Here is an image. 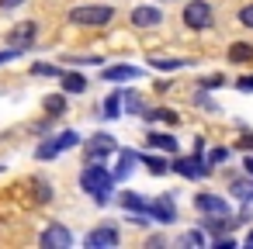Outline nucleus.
Listing matches in <instances>:
<instances>
[{
  "label": "nucleus",
  "mask_w": 253,
  "mask_h": 249,
  "mask_svg": "<svg viewBox=\"0 0 253 249\" xmlns=\"http://www.w3.org/2000/svg\"><path fill=\"white\" fill-rule=\"evenodd\" d=\"M194 208L201 214H229V204H225L222 194H198L194 197Z\"/></svg>",
  "instance_id": "obj_10"
},
{
  "label": "nucleus",
  "mask_w": 253,
  "mask_h": 249,
  "mask_svg": "<svg viewBox=\"0 0 253 249\" xmlns=\"http://www.w3.org/2000/svg\"><path fill=\"white\" fill-rule=\"evenodd\" d=\"M232 87H236V90H243V94H250V90H253V76H239Z\"/></svg>",
  "instance_id": "obj_32"
},
{
  "label": "nucleus",
  "mask_w": 253,
  "mask_h": 249,
  "mask_svg": "<svg viewBox=\"0 0 253 249\" xmlns=\"http://www.w3.org/2000/svg\"><path fill=\"white\" fill-rule=\"evenodd\" d=\"M122 242V235H118V228H111V225H101V228H94L90 235H87V246L90 249H111V246H118Z\"/></svg>",
  "instance_id": "obj_9"
},
{
  "label": "nucleus",
  "mask_w": 253,
  "mask_h": 249,
  "mask_svg": "<svg viewBox=\"0 0 253 249\" xmlns=\"http://www.w3.org/2000/svg\"><path fill=\"white\" fill-rule=\"evenodd\" d=\"M115 18V7L108 4H84L70 11V25H84V28H104Z\"/></svg>",
  "instance_id": "obj_2"
},
{
  "label": "nucleus",
  "mask_w": 253,
  "mask_h": 249,
  "mask_svg": "<svg viewBox=\"0 0 253 249\" xmlns=\"http://www.w3.org/2000/svg\"><path fill=\"white\" fill-rule=\"evenodd\" d=\"M229 190H232V194H236L243 204H253V177H250V180H236Z\"/></svg>",
  "instance_id": "obj_19"
},
{
  "label": "nucleus",
  "mask_w": 253,
  "mask_h": 249,
  "mask_svg": "<svg viewBox=\"0 0 253 249\" xmlns=\"http://www.w3.org/2000/svg\"><path fill=\"white\" fill-rule=\"evenodd\" d=\"M59 80H63V90H66V94H84V90H87V76H84V73H66V70H63Z\"/></svg>",
  "instance_id": "obj_15"
},
{
  "label": "nucleus",
  "mask_w": 253,
  "mask_h": 249,
  "mask_svg": "<svg viewBox=\"0 0 253 249\" xmlns=\"http://www.w3.org/2000/svg\"><path fill=\"white\" fill-rule=\"evenodd\" d=\"M142 118H149V121H167V125H177L180 118L173 114V111H167V107H153V111H142Z\"/></svg>",
  "instance_id": "obj_22"
},
{
  "label": "nucleus",
  "mask_w": 253,
  "mask_h": 249,
  "mask_svg": "<svg viewBox=\"0 0 253 249\" xmlns=\"http://www.w3.org/2000/svg\"><path fill=\"white\" fill-rule=\"evenodd\" d=\"M139 159V152H132V149H125L122 152V163H118V170H115V180H125L128 173H132V163Z\"/></svg>",
  "instance_id": "obj_21"
},
{
  "label": "nucleus",
  "mask_w": 253,
  "mask_h": 249,
  "mask_svg": "<svg viewBox=\"0 0 253 249\" xmlns=\"http://www.w3.org/2000/svg\"><path fill=\"white\" fill-rule=\"evenodd\" d=\"M35 35H39V25H35V21H25V25H18V28H11V32H7V45L25 52V49L35 42Z\"/></svg>",
  "instance_id": "obj_7"
},
{
  "label": "nucleus",
  "mask_w": 253,
  "mask_h": 249,
  "mask_svg": "<svg viewBox=\"0 0 253 249\" xmlns=\"http://www.w3.org/2000/svg\"><path fill=\"white\" fill-rule=\"evenodd\" d=\"M232 225H236V218H229V214H208V221H205L208 232H229Z\"/></svg>",
  "instance_id": "obj_18"
},
{
  "label": "nucleus",
  "mask_w": 253,
  "mask_h": 249,
  "mask_svg": "<svg viewBox=\"0 0 253 249\" xmlns=\"http://www.w3.org/2000/svg\"><path fill=\"white\" fill-rule=\"evenodd\" d=\"M211 4L208 0H191V4H184V25L191 28V32H205V28H211Z\"/></svg>",
  "instance_id": "obj_5"
},
{
  "label": "nucleus",
  "mask_w": 253,
  "mask_h": 249,
  "mask_svg": "<svg viewBox=\"0 0 253 249\" xmlns=\"http://www.w3.org/2000/svg\"><path fill=\"white\" fill-rule=\"evenodd\" d=\"M32 73H35V76H63V70H59V66H49V63L32 66Z\"/></svg>",
  "instance_id": "obj_26"
},
{
  "label": "nucleus",
  "mask_w": 253,
  "mask_h": 249,
  "mask_svg": "<svg viewBox=\"0 0 253 249\" xmlns=\"http://www.w3.org/2000/svg\"><path fill=\"white\" fill-rule=\"evenodd\" d=\"M115 149H118L115 139L104 135V132H97V135H90V139L84 142V159H87V163H101V159H108Z\"/></svg>",
  "instance_id": "obj_6"
},
{
  "label": "nucleus",
  "mask_w": 253,
  "mask_h": 249,
  "mask_svg": "<svg viewBox=\"0 0 253 249\" xmlns=\"http://www.w3.org/2000/svg\"><path fill=\"white\" fill-rule=\"evenodd\" d=\"M80 187H84V194H94L97 204H104L111 187H115V173L108 166H101V163H87L84 173H80Z\"/></svg>",
  "instance_id": "obj_1"
},
{
  "label": "nucleus",
  "mask_w": 253,
  "mask_h": 249,
  "mask_svg": "<svg viewBox=\"0 0 253 249\" xmlns=\"http://www.w3.org/2000/svg\"><path fill=\"white\" fill-rule=\"evenodd\" d=\"M108 83H122V80H135L139 76V66H104L101 70Z\"/></svg>",
  "instance_id": "obj_13"
},
{
  "label": "nucleus",
  "mask_w": 253,
  "mask_h": 249,
  "mask_svg": "<svg viewBox=\"0 0 253 249\" xmlns=\"http://www.w3.org/2000/svg\"><path fill=\"white\" fill-rule=\"evenodd\" d=\"M229 80L225 76H208V80H201V90H215V87H225Z\"/></svg>",
  "instance_id": "obj_30"
},
{
  "label": "nucleus",
  "mask_w": 253,
  "mask_h": 249,
  "mask_svg": "<svg viewBox=\"0 0 253 249\" xmlns=\"http://www.w3.org/2000/svg\"><path fill=\"white\" fill-rule=\"evenodd\" d=\"M205 159H208V166H218V163H225V159H229V149H225V145H218V149H211Z\"/></svg>",
  "instance_id": "obj_27"
},
{
  "label": "nucleus",
  "mask_w": 253,
  "mask_h": 249,
  "mask_svg": "<svg viewBox=\"0 0 253 249\" xmlns=\"http://www.w3.org/2000/svg\"><path fill=\"white\" fill-rule=\"evenodd\" d=\"M125 107H128L132 114H139V111H142V97H139V94H125Z\"/></svg>",
  "instance_id": "obj_28"
},
{
  "label": "nucleus",
  "mask_w": 253,
  "mask_h": 249,
  "mask_svg": "<svg viewBox=\"0 0 253 249\" xmlns=\"http://www.w3.org/2000/svg\"><path fill=\"white\" fill-rule=\"evenodd\" d=\"M149 214L156 218V221H177V204L170 201V197H156V201H149Z\"/></svg>",
  "instance_id": "obj_12"
},
{
  "label": "nucleus",
  "mask_w": 253,
  "mask_h": 249,
  "mask_svg": "<svg viewBox=\"0 0 253 249\" xmlns=\"http://www.w3.org/2000/svg\"><path fill=\"white\" fill-rule=\"evenodd\" d=\"M25 0H0V11H14V7H21Z\"/></svg>",
  "instance_id": "obj_34"
},
{
  "label": "nucleus",
  "mask_w": 253,
  "mask_h": 249,
  "mask_svg": "<svg viewBox=\"0 0 253 249\" xmlns=\"http://www.w3.org/2000/svg\"><path fill=\"white\" fill-rule=\"evenodd\" d=\"M180 246H205V232H198V228L184 232V235H180Z\"/></svg>",
  "instance_id": "obj_25"
},
{
  "label": "nucleus",
  "mask_w": 253,
  "mask_h": 249,
  "mask_svg": "<svg viewBox=\"0 0 253 249\" xmlns=\"http://www.w3.org/2000/svg\"><path fill=\"white\" fill-rule=\"evenodd\" d=\"M122 204H125L128 211H139V214H149V201H146V197H139L135 190H125V194H122Z\"/></svg>",
  "instance_id": "obj_16"
},
{
  "label": "nucleus",
  "mask_w": 253,
  "mask_h": 249,
  "mask_svg": "<svg viewBox=\"0 0 253 249\" xmlns=\"http://www.w3.org/2000/svg\"><path fill=\"white\" fill-rule=\"evenodd\" d=\"M153 66L156 70H180L184 63H177V59H153Z\"/></svg>",
  "instance_id": "obj_31"
},
{
  "label": "nucleus",
  "mask_w": 253,
  "mask_h": 249,
  "mask_svg": "<svg viewBox=\"0 0 253 249\" xmlns=\"http://www.w3.org/2000/svg\"><path fill=\"white\" fill-rule=\"evenodd\" d=\"M246 246H253V232H250V235H246Z\"/></svg>",
  "instance_id": "obj_38"
},
{
  "label": "nucleus",
  "mask_w": 253,
  "mask_h": 249,
  "mask_svg": "<svg viewBox=\"0 0 253 249\" xmlns=\"http://www.w3.org/2000/svg\"><path fill=\"white\" fill-rule=\"evenodd\" d=\"M101 114H104V118H118V114H122V94H108Z\"/></svg>",
  "instance_id": "obj_24"
},
{
  "label": "nucleus",
  "mask_w": 253,
  "mask_h": 249,
  "mask_svg": "<svg viewBox=\"0 0 253 249\" xmlns=\"http://www.w3.org/2000/svg\"><path fill=\"white\" fill-rule=\"evenodd\" d=\"M239 149H246V152H250V149H253V135H243V139H239Z\"/></svg>",
  "instance_id": "obj_36"
},
{
  "label": "nucleus",
  "mask_w": 253,
  "mask_h": 249,
  "mask_svg": "<svg viewBox=\"0 0 253 249\" xmlns=\"http://www.w3.org/2000/svg\"><path fill=\"white\" fill-rule=\"evenodd\" d=\"M39 242H42L45 249H70V246H73V235H70V228H63V225H52V228L42 232Z\"/></svg>",
  "instance_id": "obj_8"
},
{
  "label": "nucleus",
  "mask_w": 253,
  "mask_h": 249,
  "mask_svg": "<svg viewBox=\"0 0 253 249\" xmlns=\"http://www.w3.org/2000/svg\"><path fill=\"white\" fill-rule=\"evenodd\" d=\"M170 170H173V173H180L184 180H205V177L211 173L208 159H205V156H198V152H191V156H180V159H173V163H170Z\"/></svg>",
  "instance_id": "obj_4"
},
{
  "label": "nucleus",
  "mask_w": 253,
  "mask_h": 249,
  "mask_svg": "<svg viewBox=\"0 0 253 249\" xmlns=\"http://www.w3.org/2000/svg\"><path fill=\"white\" fill-rule=\"evenodd\" d=\"M239 25H243V28H253V4L239 7Z\"/></svg>",
  "instance_id": "obj_29"
},
{
  "label": "nucleus",
  "mask_w": 253,
  "mask_h": 249,
  "mask_svg": "<svg viewBox=\"0 0 253 249\" xmlns=\"http://www.w3.org/2000/svg\"><path fill=\"white\" fill-rule=\"evenodd\" d=\"M128 18H132L135 28H160L163 25V11L160 7H135Z\"/></svg>",
  "instance_id": "obj_11"
},
{
  "label": "nucleus",
  "mask_w": 253,
  "mask_h": 249,
  "mask_svg": "<svg viewBox=\"0 0 253 249\" xmlns=\"http://www.w3.org/2000/svg\"><path fill=\"white\" fill-rule=\"evenodd\" d=\"M243 170H246V177H253V156H246V159H243Z\"/></svg>",
  "instance_id": "obj_37"
},
{
  "label": "nucleus",
  "mask_w": 253,
  "mask_h": 249,
  "mask_svg": "<svg viewBox=\"0 0 253 249\" xmlns=\"http://www.w3.org/2000/svg\"><path fill=\"white\" fill-rule=\"evenodd\" d=\"M21 56V49H7V52H0V63H11V59H18Z\"/></svg>",
  "instance_id": "obj_35"
},
{
  "label": "nucleus",
  "mask_w": 253,
  "mask_h": 249,
  "mask_svg": "<svg viewBox=\"0 0 253 249\" xmlns=\"http://www.w3.org/2000/svg\"><path fill=\"white\" fill-rule=\"evenodd\" d=\"M77 142H80V135H77V132H59V135H49V139H42V142H39L35 159H56V156H63L66 149H73Z\"/></svg>",
  "instance_id": "obj_3"
},
{
  "label": "nucleus",
  "mask_w": 253,
  "mask_h": 249,
  "mask_svg": "<svg viewBox=\"0 0 253 249\" xmlns=\"http://www.w3.org/2000/svg\"><path fill=\"white\" fill-rule=\"evenodd\" d=\"M42 107H45L52 118H59V114L66 111V97H63V94H49V97L42 101Z\"/></svg>",
  "instance_id": "obj_20"
},
{
  "label": "nucleus",
  "mask_w": 253,
  "mask_h": 249,
  "mask_svg": "<svg viewBox=\"0 0 253 249\" xmlns=\"http://www.w3.org/2000/svg\"><path fill=\"white\" fill-rule=\"evenodd\" d=\"M139 159H142V163L149 166V173H156V177L170 170V163H167V159H160V156H149V152H139Z\"/></svg>",
  "instance_id": "obj_23"
},
{
  "label": "nucleus",
  "mask_w": 253,
  "mask_h": 249,
  "mask_svg": "<svg viewBox=\"0 0 253 249\" xmlns=\"http://www.w3.org/2000/svg\"><path fill=\"white\" fill-rule=\"evenodd\" d=\"M229 59L232 63H250L253 59V45L250 42H232L229 45Z\"/></svg>",
  "instance_id": "obj_17"
},
{
  "label": "nucleus",
  "mask_w": 253,
  "mask_h": 249,
  "mask_svg": "<svg viewBox=\"0 0 253 249\" xmlns=\"http://www.w3.org/2000/svg\"><path fill=\"white\" fill-rule=\"evenodd\" d=\"M35 183V190H39V201H49V183L45 180H32Z\"/></svg>",
  "instance_id": "obj_33"
},
{
  "label": "nucleus",
  "mask_w": 253,
  "mask_h": 249,
  "mask_svg": "<svg viewBox=\"0 0 253 249\" xmlns=\"http://www.w3.org/2000/svg\"><path fill=\"white\" fill-rule=\"evenodd\" d=\"M149 149H160V152H167V156H177V139H173L170 132H153V135H149Z\"/></svg>",
  "instance_id": "obj_14"
}]
</instances>
